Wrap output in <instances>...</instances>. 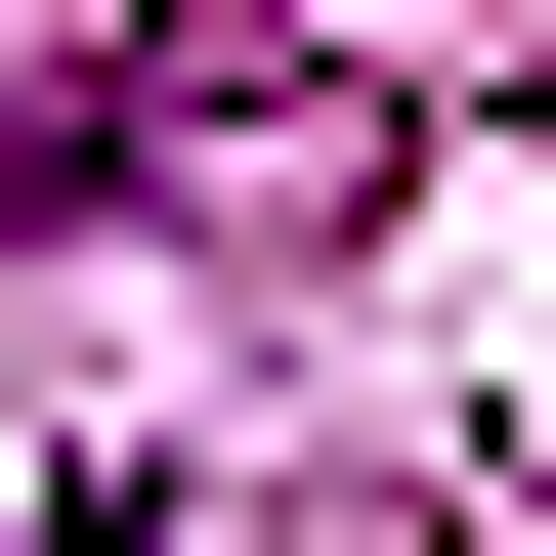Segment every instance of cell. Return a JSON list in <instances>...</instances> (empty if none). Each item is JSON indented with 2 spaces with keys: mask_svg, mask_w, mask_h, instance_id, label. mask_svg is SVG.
<instances>
[{
  "mask_svg": "<svg viewBox=\"0 0 556 556\" xmlns=\"http://www.w3.org/2000/svg\"><path fill=\"white\" fill-rule=\"evenodd\" d=\"M43 172H343V86H300V43H129Z\"/></svg>",
  "mask_w": 556,
  "mask_h": 556,
  "instance_id": "1",
  "label": "cell"
},
{
  "mask_svg": "<svg viewBox=\"0 0 556 556\" xmlns=\"http://www.w3.org/2000/svg\"><path fill=\"white\" fill-rule=\"evenodd\" d=\"M43 556H172V514H129V471H86V514H43Z\"/></svg>",
  "mask_w": 556,
  "mask_h": 556,
  "instance_id": "2",
  "label": "cell"
}]
</instances>
